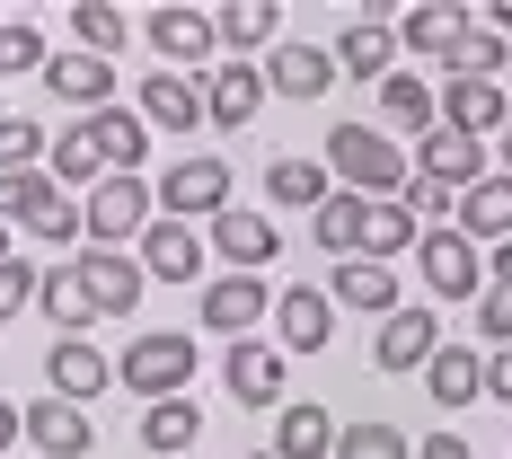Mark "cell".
I'll return each mask as SVG.
<instances>
[{
  "label": "cell",
  "instance_id": "1",
  "mask_svg": "<svg viewBox=\"0 0 512 459\" xmlns=\"http://www.w3.org/2000/svg\"><path fill=\"white\" fill-rule=\"evenodd\" d=\"M327 177L345 186V195H362V204H398V186H407L415 168H407V151L380 133V124H327Z\"/></svg>",
  "mask_w": 512,
  "mask_h": 459
},
{
  "label": "cell",
  "instance_id": "2",
  "mask_svg": "<svg viewBox=\"0 0 512 459\" xmlns=\"http://www.w3.org/2000/svg\"><path fill=\"white\" fill-rule=\"evenodd\" d=\"M195 371H204V345H195L186 327H142V336L115 354V389H133L142 407H159V398H186Z\"/></svg>",
  "mask_w": 512,
  "mask_h": 459
},
{
  "label": "cell",
  "instance_id": "3",
  "mask_svg": "<svg viewBox=\"0 0 512 459\" xmlns=\"http://www.w3.org/2000/svg\"><path fill=\"white\" fill-rule=\"evenodd\" d=\"M151 204H159V221H221L230 212V159H177V168H159L151 177Z\"/></svg>",
  "mask_w": 512,
  "mask_h": 459
},
{
  "label": "cell",
  "instance_id": "4",
  "mask_svg": "<svg viewBox=\"0 0 512 459\" xmlns=\"http://www.w3.org/2000/svg\"><path fill=\"white\" fill-rule=\"evenodd\" d=\"M142 36H151L159 71H186V80L221 62V45H212V9H195V0H159L151 18H142Z\"/></svg>",
  "mask_w": 512,
  "mask_h": 459
},
{
  "label": "cell",
  "instance_id": "5",
  "mask_svg": "<svg viewBox=\"0 0 512 459\" xmlns=\"http://www.w3.org/2000/svg\"><path fill=\"white\" fill-rule=\"evenodd\" d=\"M151 186L142 177H98L89 195H80V221H89V248H124V239H142L151 230Z\"/></svg>",
  "mask_w": 512,
  "mask_h": 459
},
{
  "label": "cell",
  "instance_id": "6",
  "mask_svg": "<svg viewBox=\"0 0 512 459\" xmlns=\"http://www.w3.org/2000/svg\"><path fill=\"white\" fill-rule=\"evenodd\" d=\"M433 354H442V309H424V301H398L380 318V336H371V362H380L389 380H415Z\"/></svg>",
  "mask_w": 512,
  "mask_h": 459
},
{
  "label": "cell",
  "instance_id": "7",
  "mask_svg": "<svg viewBox=\"0 0 512 459\" xmlns=\"http://www.w3.org/2000/svg\"><path fill=\"white\" fill-rule=\"evenodd\" d=\"M221 389H230V407H248V415H283V354H274V336L221 345Z\"/></svg>",
  "mask_w": 512,
  "mask_h": 459
},
{
  "label": "cell",
  "instance_id": "8",
  "mask_svg": "<svg viewBox=\"0 0 512 459\" xmlns=\"http://www.w3.org/2000/svg\"><path fill=\"white\" fill-rule=\"evenodd\" d=\"M256 80H265V98H283V106H318L327 89H336V62H327V45L274 36V53L256 62Z\"/></svg>",
  "mask_w": 512,
  "mask_h": 459
},
{
  "label": "cell",
  "instance_id": "9",
  "mask_svg": "<svg viewBox=\"0 0 512 459\" xmlns=\"http://www.w3.org/2000/svg\"><path fill=\"white\" fill-rule=\"evenodd\" d=\"M71 274H80L89 318H133V309H142V265H133V248H80Z\"/></svg>",
  "mask_w": 512,
  "mask_h": 459
},
{
  "label": "cell",
  "instance_id": "10",
  "mask_svg": "<svg viewBox=\"0 0 512 459\" xmlns=\"http://www.w3.org/2000/svg\"><path fill=\"white\" fill-rule=\"evenodd\" d=\"M18 442L36 459H89L98 451V424H89V407H71V398H36V407H18Z\"/></svg>",
  "mask_w": 512,
  "mask_h": 459
},
{
  "label": "cell",
  "instance_id": "11",
  "mask_svg": "<svg viewBox=\"0 0 512 459\" xmlns=\"http://www.w3.org/2000/svg\"><path fill=\"white\" fill-rule=\"evenodd\" d=\"M415 265H424V292L433 301H477L486 292V256L468 248L460 230H424L415 239Z\"/></svg>",
  "mask_w": 512,
  "mask_h": 459
},
{
  "label": "cell",
  "instance_id": "12",
  "mask_svg": "<svg viewBox=\"0 0 512 459\" xmlns=\"http://www.w3.org/2000/svg\"><path fill=\"white\" fill-rule=\"evenodd\" d=\"M336 345V301L318 283H283L274 292V354H327Z\"/></svg>",
  "mask_w": 512,
  "mask_h": 459
},
{
  "label": "cell",
  "instance_id": "13",
  "mask_svg": "<svg viewBox=\"0 0 512 459\" xmlns=\"http://www.w3.org/2000/svg\"><path fill=\"white\" fill-rule=\"evenodd\" d=\"M212 256H221L230 274H265V265L283 256V221H274V212H248V204H230L221 221H212Z\"/></svg>",
  "mask_w": 512,
  "mask_h": 459
},
{
  "label": "cell",
  "instance_id": "14",
  "mask_svg": "<svg viewBox=\"0 0 512 459\" xmlns=\"http://www.w3.org/2000/svg\"><path fill=\"white\" fill-rule=\"evenodd\" d=\"M433 124L486 142V133H504V124H512V98L495 89V80H442V89H433Z\"/></svg>",
  "mask_w": 512,
  "mask_h": 459
},
{
  "label": "cell",
  "instance_id": "15",
  "mask_svg": "<svg viewBox=\"0 0 512 459\" xmlns=\"http://www.w3.org/2000/svg\"><path fill=\"white\" fill-rule=\"evenodd\" d=\"M265 318H274V292H265V274H212V292H204V327L221 336V345L256 336Z\"/></svg>",
  "mask_w": 512,
  "mask_h": 459
},
{
  "label": "cell",
  "instance_id": "16",
  "mask_svg": "<svg viewBox=\"0 0 512 459\" xmlns=\"http://www.w3.org/2000/svg\"><path fill=\"white\" fill-rule=\"evenodd\" d=\"M133 265H142V283H204V230L159 221V212H151V230H142Z\"/></svg>",
  "mask_w": 512,
  "mask_h": 459
},
{
  "label": "cell",
  "instance_id": "17",
  "mask_svg": "<svg viewBox=\"0 0 512 459\" xmlns=\"http://www.w3.org/2000/svg\"><path fill=\"white\" fill-rule=\"evenodd\" d=\"M106 389H115V362H106L89 336H53V354H45V398L89 407V398H106Z\"/></svg>",
  "mask_w": 512,
  "mask_h": 459
},
{
  "label": "cell",
  "instance_id": "18",
  "mask_svg": "<svg viewBox=\"0 0 512 459\" xmlns=\"http://www.w3.org/2000/svg\"><path fill=\"white\" fill-rule=\"evenodd\" d=\"M195 98H204V124L239 133L265 106V80H256V62H212V71H195Z\"/></svg>",
  "mask_w": 512,
  "mask_h": 459
},
{
  "label": "cell",
  "instance_id": "19",
  "mask_svg": "<svg viewBox=\"0 0 512 459\" xmlns=\"http://www.w3.org/2000/svg\"><path fill=\"white\" fill-rule=\"evenodd\" d=\"M274 27H283L274 0H221V9H212V45H221V62H265V53H274Z\"/></svg>",
  "mask_w": 512,
  "mask_h": 459
},
{
  "label": "cell",
  "instance_id": "20",
  "mask_svg": "<svg viewBox=\"0 0 512 459\" xmlns=\"http://www.w3.org/2000/svg\"><path fill=\"white\" fill-rule=\"evenodd\" d=\"M327 62H336V71H354V80H389V71H398V27H389L380 9H362L354 27H336Z\"/></svg>",
  "mask_w": 512,
  "mask_h": 459
},
{
  "label": "cell",
  "instance_id": "21",
  "mask_svg": "<svg viewBox=\"0 0 512 459\" xmlns=\"http://www.w3.org/2000/svg\"><path fill=\"white\" fill-rule=\"evenodd\" d=\"M407 168H415V177H433V186H451V195H468L495 159H486V142H468V133H442V124H433V133L415 142Z\"/></svg>",
  "mask_w": 512,
  "mask_h": 459
},
{
  "label": "cell",
  "instance_id": "22",
  "mask_svg": "<svg viewBox=\"0 0 512 459\" xmlns=\"http://www.w3.org/2000/svg\"><path fill=\"white\" fill-rule=\"evenodd\" d=\"M45 98H62V106H80V115H98V106H115V62H89V53H45Z\"/></svg>",
  "mask_w": 512,
  "mask_h": 459
},
{
  "label": "cell",
  "instance_id": "23",
  "mask_svg": "<svg viewBox=\"0 0 512 459\" xmlns=\"http://www.w3.org/2000/svg\"><path fill=\"white\" fill-rule=\"evenodd\" d=\"M451 230H460L468 248H486V239L504 248V239H512V177H504V168H486V177H477V186L460 195V212H451Z\"/></svg>",
  "mask_w": 512,
  "mask_h": 459
},
{
  "label": "cell",
  "instance_id": "24",
  "mask_svg": "<svg viewBox=\"0 0 512 459\" xmlns=\"http://www.w3.org/2000/svg\"><path fill=\"white\" fill-rule=\"evenodd\" d=\"M89 133H98L106 177H142V168H151V124H142L133 106H98V115H89Z\"/></svg>",
  "mask_w": 512,
  "mask_h": 459
},
{
  "label": "cell",
  "instance_id": "25",
  "mask_svg": "<svg viewBox=\"0 0 512 459\" xmlns=\"http://www.w3.org/2000/svg\"><path fill=\"white\" fill-rule=\"evenodd\" d=\"M336 195V177H327V159H265V212H318Z\"/></svg>",
  "mask_w": 512,
  "mask_h": 459
},
{
  "label": "cell",
  "instance_id": "26",
  "mask_svg": "<svg viewBox=\"0 0 512 459\" xmlns=\"http://www.w3.org/2000/svg\"><path fill=\"white\" fill-rule=\"evenodd\" d=\"M415 380H424L433 407H477V398H486V354H477V345H442Z\"/></svg>",
  "mask_w": 512,
  "mask_h": 459
},
{
  "label": "cell",
  "instance_id": "27",
  "mask_svg": "<svg viewBox=\"0 0 512 459\" xmlns=\"http://www.w3.org/2000/svg\"><path fill=\"white\" fill-rule=\"evenodd\" d=\"M274 459H336V415L318 398H283V424H274Z\"/></svg>",
  "mask_w": 512,
  "mask_h": 459
},
{
  "label": "cell",
  "instance_id": "28",
  "mask_svg": "<svg viewBox=\"0 0 512 459\" xmlns=\"http://www.w3.org/2000/svg\"><path fill=\"white\" fill-rule=\"evenodd\" d=\"M318 292H327L336 309H371V318H389V309H398V265H362V256H345Z\"/></svg>",
  "mask_w": 512,
  "mask_h": 459
},
{
  "label": "cell",
  "instance_id": "29",
  "mask_svg": "<svg viewBox=\"0 0 512 459\" xmlns=\"http://www.w3.org/2000/svg\"><path fill=\"white\" fill-rule=\"evenodd\" d=\"M133 115H142L151 133H195V124H204V98H195V80H186V71H151Z\"/></svg>",
  "mask_w": 512,
  "mask_h": 459
},
{
  "label": "cell",
  "instance_id": "30",
  "mask_svg": "<svg viewBox=\"0 0 512 459\" xmlns=\"http://www.w3.org/2000/svg\"><path fill=\"white\" fill-rule=\"evenodd\" d=\"M468 18H477V9H451V0H415V9H398L389 27H398V45H407V53L442 62V53H451V36H460Z\"/></svg>",
  "mask_w": 512,
  "mask_h": 459
},
{
  "label": "cell",
  "instance_id": "31",
  "mask_svg": "<svg viewBox=\"0 0 512 459\" xmlns=\"http://www.w3.org/2000/svg\"><path fill=\"white\" fill-rule=\"evenodd\" d=\"M380 133H389V142H398V133H407V142L433 133V89H424V71H389V80H380Z\"/></svg>",
  "mask_w": 512,
  "mask_h": 459
},
{
  "label": "cell",
  "instance_id": "32",
  "mask_svg": "<svg viewBox=\"0 0 512 459\" xmlns=\"http://www.w3.org/2000/svg\"><path fill=\"white\" fill-rule=\"evenodd\" d=\"M195 442H204V407H195V398H159V407H142V451L195 459Z\"/></svg>",
  "mask_w": 512,
  "mask_h": 459
},
{
  "label": "cell",
  "instance_id": "33",
  "mask_svg": "<svg viewBox=\"0 0 512 459\" xmlns=\"http://www.w3.org/2000/svg\"><path fill=\"white\" fill-rule=\"evenodd\" d=\"M45 177L53 186H98L106 177V159H98V133H89V115H71L62 133L45 142Z\"/></svg>",
  "mask_w": 512,
  "mask_h": 459
},
{
  "label": "cell",
  "instance_id": "34",
  "mask_svg": "<svg viewBox=\"0 0 512 459\" xmlns=\"http://www.w3.org/2000/svg\"><path fill=\"white\" fill-rule=\"evenodd\" d=\"M124 45H133V18H124L115 0H80V9H71V53H89V62H115Z\"/></svg>",
  "mask_w": 512,
  "mask_h": 459
},
{
  "label": "cell",
  "instance_id": "35",
  "mask_svg": "<svg viewBox=\"0 0 512 459\" xmlns=\"http://www.w3.org/2000/svg\"><path fill=\"white\" fill-rule=\"evenodd\" d=\"M36 309L53 318V336H89V327H98V318H89V301H80V274H71V256L36 274Z\"/></svg>",
  "mask_w": 512,
  "mask_h": 459
},
{
  "label": "cell",
  "instance_id": "36",
  "mask_svg": "<svg viewBox=\"0 0 512 459\" xmlns=\"http://www.w3.org/2000/svg\"><path fill=\"white\" fill-rule=\"evenodd\" d=\"M504 62H512V45L495 36V27H477V18H468L460 36H451V53H442L451 80H504Z\"/></svg>",
  "mask_w": 512,
  "mask_h": 459
},
{
  "label": "cell",
  "instance_id": "37",
  "mask_svg": "<svg viewBox=\"0 0 512 459\" xmlns=\"http://www.w3.org/2000/svg\"><path fill=\"white\" fill-rule=\"evenodd\" d=\"M415 239H424V230H415L407 221V204H371L362 212V265H398V256H415Z\"/></svg>",
  "mask_w": 512,
  "mask_h": 459
},
{
  "label": "cell",
  "instance_id": "38",
  "mask_svg": "<svg viewBox=\"0 0 512 459\" xmlns=\"http://www.w3.org/2000/svg\"><path fill=\"white\" fill-rule=\"evenodd\" d=\"M362 212H371V204H362V195H345V186H336V195H327V204L309 212V239H318V248H327V256H336V265H345V256L362 248Z\"/></svg>",
  "mask_w": 512,
  "mask_h": 459
},
{
  "label": "cell",
  "instance_id": "39",
  "mask_svg": "<svg viewBox=\"0 0 512 459\" xmlns=\"http://www.w3.org/2000/svg\"><path fill=\"white\" fill-rule=\"evenodd\" d=\"M336 459H415V442L389 415H362V424H336Z\"/></svg>",
  "mask_w": 512,
  "mask_h": 459
},
{
  "label": "cell",
  "instance_id": "40",
  "mask_svg": "<svg viewBox=\"0 0 512 459\" xmlns=\"http://www.w3.org/2000/svg\"><path fill=\"white\" fill-rule=\"evenodd\" d=\"M53 195H62V186H53L45 168H9V177H0V230H27Z\"/></svg>",
  "mask_w": 512,
  "mask_h": 459
},
{
  "label": "cell",
  "instance_id": "41",
  "mask_svg": "<svg viewBox=\"0 0 512 459\" xmlns=\"http://www.w3.org/2000/svg\"><path fill=\"white\" fill-rule=\"evenodd\" d=\"M45 124H36V115H0V177H9V168H45Z\"/></svg>",
  "mask_w": 512,
  "mask_h": 459
},
{
  "label": "cell",
  "instance_id": "42",
  "mask_svg": "<svg viewBox=\"0 0 512 459\" xmlns=\"http://www.w3.org/2000/svg\"><path fill=\"white\" fill-rule=\"evenodd\" d=\"M45 27H27V18H0V80H18V71H45Z\"/></svg>",
  "mask_w": 512,
  "mask_h": 459
},
{
  "label": "cell",
  "instance_id": "43",
  "mask_svg": "<svg viewBox=\"0 0 512 459\" xmlns=\"http://www.w3.org/2000/svg\"><path fill=\"white\" fill-rule=\"evenodd\" d=\"M27 239H53L62 256H80L71 239H89V221H80V204H71V195H53V204L36 212V221H27Z\"/></svg>",
  "mask_w": 512,
  "mask_h": 459
},
{
  "label": "cell",
  "instance_id": "44",
  "mask_svg": "<svg viewBox=\"0 0 512 459\" xmlns=\"http://www.w3.org/2000/svg\"><path fill=\"white\" fill-rule=\"evenodd\" d=\"M512 345V292L495 283V292H477V354H504Z\"/></svg>",
  "mask_w": 512,
  "mask_h": 459
},
{
  "label": "cell",
  "instance_id": "45",
  "mask_svg": "<svg viewBox=\"0 0 512 459\" xmlns=\"http://www.w3.org/2000/svg\"><path fill=\"white\" fill-rule=\"evenodd\" d=\"M36 274H45V265H27V256H9V265H0V318L36 309Z\"/></svg>",
  "mask_w": 512,
  "mask_h": 459
},
{
  "label": "cell",
  "instance_id": "46",
  "mask_svg": "<svg viewBox=\"0 0 512 459\" xmlns=\"http://www.w3.org/2000/svg\"><path fill=\"white\" fill-rule=\"evenodd\" d=\"M415 459H477V442H460V433H424V451Z\"/></svg>",
  "mask_w": 512,
  "mask_h": 459
},
{
  "label": "cell",
  "instance_id": "47",
  "mask_svg": "<svg viewBox=\"0 0 512 459\" xmlns=\"http://www.w3.org/2000/svg\"><path fill=\"white\" fill-rule=\"evenodd\" d=\"M486 389L512 407V345H504V354H486Z\"/></svg>",
  "mask_w": 512,
  "mask_h": 459
},
{
  "label": "cell",
  "instance_id": "48",
  "mask_svg": "<svg viewBox=\"0 0 512 459\" xmlns=\"http://www.w3.org/2000/svg\"><path fill=\"white\" fill-rule=\"evenodd\" d=\"M0 451H18V407L0 398Z\"/></svg>",
  "mask_w": 512,
  "mask_h": 459
},
{
  "label": "cell",
  "instance_id": "49",
  "mask_svg": "<svg viewBox=\"0 0 512 459\" xmlns=\"http://www.w3.org/2000/svg\"><path fill=\"white\" fill-rule=\"evenodd\" d=\"M477 27H495V36H504V27H512V0H495V9H486Z\"/></svg>",
  "mask_w": 512,
  "mask_h": 459
},
{
  "label": "cell",
  "instance_id": "50",
  "mask_svg": "<svg viewBox=\"0 0 512 459\" xmlns=\"http://www.w3.org/2000/svg\"><path fill=\"white\" fill-rule=\"evenodd\" d=\"M495 283H504V292H512V239H504V248H495Z\"/></svg>",
  "mask_w": 512,
  "mask_h": 459
},
{
  "label": "cell",
  "instance_id": "51",
  "mask_svg": "<svg viewBox=\"0 0 512 459\" xmlns=\"http://www.w3.org/2000/svg\"><path fill=\"white\" fill-rule=\"evenodd\" d=\"M495 168H504V177H512V124H504V133H495Z\"/></svg>",
  "mask_w": 512,
  "mask_h": 459
},
{
  "label": "cell",
  "instance_id": "52",
  "mask_svg": "<svg viewBox=\"0 0 512 459\" xmlns=\"http://www.w3.org/2000/svg\"><path fill=\"white\" fill-rule=\"evenodd\" d=\"M9 239H18V230H0V265H9V256H18V248H9Z\"/></svg>",
  "mask_w": 512,
  "mask_h": 459
},
{
  "label": "cell",
  "instance_id": "53",
  "mask_svg": "<svg viewBox=\"0 0 512 459\" xmlns=\"http://www.w3.org/2000/svg\"><path fill=\"white\" fill-rule=\"evenodd\" d=\"M248 459H274V451H248Z\"/></svg>",
  "mask_w": 512,
  "mask_h": 459
}]
</instances>
